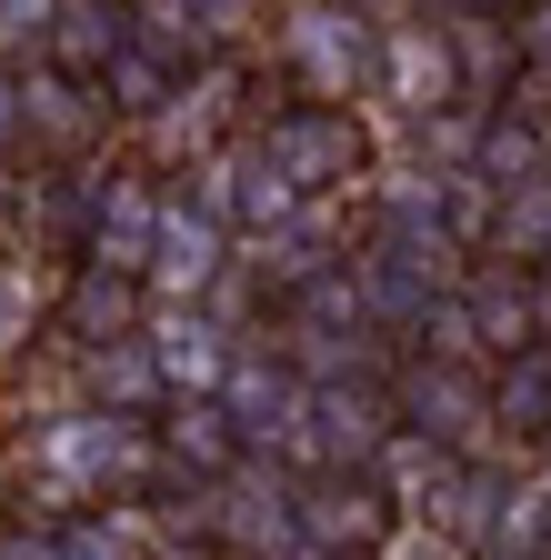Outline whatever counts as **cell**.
<instances>
[{
  "label": "cell",
  "instance_id": "obj_21",
  "mask_svg": "<svg viewBox=\"0 0 551 560\" xmlns=\"http://www.w3.org/2000/svg\"><path fill=\"white\" fill-rule=\"evenodd\" d=\"M0 560H60V530H0Z\"/></svg>",
  "mask_w": 551,
  "mask_h": 560
},
{
  "label": "cell",
  "instance_id": "obj_18",
  "mask_svg": "<svg viewBox=\"0 0 551 560\" xmlns=\"http://www.w3.org/2000/svg\"><path fill=\"white\" fill-rule=\"evenodd\" d=\"M492 420L502 431H551V340L512 350V361L492 371Z\"/></svg>",
  "mask_w": 551,
  "mask_h": 560
},
{
  "label": "cell",
  "instance_id": "obj_13",
  "mask_svg": "<svg viewBox=\"0 0 551 560\" xmlns=\"http://www.w3.org/2000/svg\"><path fill=\"white\" fill-rule=\"evenodd\" d=\"M130 50V11H101V0H60L50 11V60L41 70H60V81H111V60Z\"/></svg>",
  "mask_w": 551,
  "mask_h": 560
},
{
  "label": "cell",
  "instance_id": "obj_3",
  "mask_svg": "<svg viewBox=\"0 0 551 560\" xmlns=\"http://www.w3.org/2000/svg\"><path fill=\"white\" fill-rule=\"evenodd\" d=\"M371 70H381V91H391V110L401 120H451L471 91H461V50H451V31H441V11H381V31H371Z\"/></svg>",
  "mask_w": 551,
  "mask_h": 560
},
{
  "label": "cell",
  "instance_id": "obj_6",
  "mask_svg": "<svg viewBox=\"0 0 551 560\" xmlns=\"http://www.w3.org/2000/svg\"><path fill=\"white\" fill-rule=\"evenodd\" d=\"M401 511H391V490L371 480V470H331V480H301L291 490V540H311V550H331V560H381L401 530H391Z\"/></svg>",
  "mask_w": 551,
  "mask_h": 560
},
{
  "label": "cell",
  "instance_id": "obj_2",
  "mask_svg": "<svg viewBox=\"0 0 551 560\" xmlns=\"http://www.w3.org/2000/svg\"><path fill=\"white\" fill-rule=\"evenodd\" d=\"M251 151H261V171L282 180L291 200L331 210L341 190H352V180L371 171V130H361V110H331V101H291V110H271V120L251 130Z\"/></svg>",
  "mask_w": 551,
  "mask_h": 560
},
{
  "label": "cell",
  "instance_id": "obj_10",
  "mask_svg": "<svg viewBox=\"0 0 551 560\" xmlns=\"http://www.w3.org/2000/svg\"><path fill=\"white\" fill-rule=\"evenodd\" d=\"M141 340H151V371H161L171 400H221V381H231V361H241V340L221 330V311H161V301H151Z\"/></svg>",
  "mask_w": 551,
  "mask_h": 560
},
{
  "label": "cell",
  "instance_id": "obj_14",
  "mask_svg": "<svg viewBox=\"0 0 551 560\" xmlns=\"http://www.w3.org/2000/svg\"><path fill=\"white\" fill-rule=\"evenodd\" d=\"M461 301H471L481 350H502V361L541 340V280H531V270H471V280H461Z\"/></svg>",
  "mask_w": 551,
  "mask_h": 560
},
{
  "label": "cell",
  "instance_id": "obj_19",
  "mask_svg": "<svg viewBox=\"0 0 551 560\" xmlns=\"http://www.w3.org/2000/svg\"><path fill=\"white\" fill-rule=\"evenodd\" d=\"M171 91H181V81H171V70H161L141 40H130V50L111 60V81H101V110H111V120H141V130H151V120L171 110Z\"/></svg>",
  "mask_w": 551,
  "mask_h": 560
},
{
  "label": "cell",
  "instance_id": "obj_8",
  "mask_svg": "<svg viewBox=\"0 0 551 560\" xmlns=\"http://www.w3.org/2000/svg\"><path fill=\"white\" fill-rule=\"evenodd\" d=\"M231 270H241L231 260V231L200 221L191 200H161V250H151V280H141V291L161 311H211V291H221Z\"/></svg>",
  "mask_w": 551,
  "mask_h": 560
},
{
  "label": "cell",
  "instance_id": "obj_16",
  "mask_svg": "<svg viewBox=\"0 0 551 560\" xmlns=\"http://www.w3.org/2000/svg\"><path fill=\"white\" fill-rule=\"evenodd\" d=\"M221 120H231V70H200V81H181V91H171V110L151 120V151L200 171V161L221 151Z\"/></svg>",
  "mask_w": 551,
  "mask_h": 560
},
{
  "label": "cell",
  "instance_id": "obj_12",
  "mask_svg": "<svg viewBox=\"0 0 551 560\" xmlns=\"http://www.w3.org/2000/svg\"><path fill=\"white\" fill-rule=\"evenodd\" d=\"M141 320H151V291H141V280H120V270H91V260H81V280L60 291V330L81 340V361L141 340Z\"/></svg>",
  "mask_w": 551,
  "mask_h": 560
},
{
  "label": "cell",
  "instance_id": "obj_4",
  "mask_svg": "<svg viewBox=\"0 0 551 560\" xmlns=\"http://www.w3.org/2000/svg\"><path fill=\"white\" fill-rule=\"evenodd\" d=\"M391 410H401L411 441H432V451H451V460H481V441L502 431V420H492V381L461 371V361H401Z\"/></svg>",
  "mask_w": 551,
  "mask_h": 560
},
{
  "label": "cell",
  "instance_id": "obj_17",
  "mask_svg": "<svg viewBox=\"0 0 551 560\" xmlns=\"http://www.w3.org/2000/svg\"><path fill=\"white\" fill-rule=\"evenodd\" d=\"M161 530L141 501H111V511H81V521H60V560H151Z\"/></svg>",
  "mask_w": 551,
  "mask_h": 560
},
{
  "label": "cell",
  "instance_id": "obj_25",
  "mask_svg": "<svg viewBox=\"0 0 551 560\" xmlns=\"http://www.w3.org/2000/svg\"><path fill=\"white\" fill-rule=\"evenodd\" d=\"M282 560H331V550H311V540H291V550H282Z\"/></svg>",
  "mask_w": 551,
  "mask_h": 560
},
{
  "label": "cell",
  "instance_id": "obj_23",
  "mask_svg": "<svg viewBox=\"0 0 551 560\" xmlns=\"http://www.w3.org/2000/svg\"><path fill=\"white\" fill-rule=\"evenodd\" d=\"M512 50H521V60H541V70H551V11H531V21H521V31H512Z\"/></svg>",
  "mask_w": 551,
  "mask_h": 560
},
{
  "label": "cell",
  "instance_id": "obj_20",
  "mask_svg": "<svg viewBox=\"0 0 551 560\" xmlns=\"http://www.w3.org/2000/svg\"><path fill=\"white\" fill-rule=\"evenodd\" d=\"M41 320H50V280H41L31 260H0V361H11V350H31Z\"/></svg>",
  "mask_w": 551,
  "mask_h": 560
},
{
  "label": "cell",
  "instance_id": "obj_7",
  "mask_svg": "<svg viewBox=\"0 0 551 560\" xmlns=\"http://www.w3.org/2000/svg\"><path fill=\"white\" fill-rule=\"evenodd\" d=\"M221 410H231V441L241 460H271L301 441V410H311V381L282 361V350H241L231 381H221Z\"/></svg>",
  "mask_w": 551,
  "mask_h": 560
},
{
  "label": "cell",
  "instance_id": "obj_24",
  "mask_svg": "<svg viewBox=\"0 0 551 560\" xmlns=\"http://www.w3.org/2000/svg\"><path fill=\"white\" fill-rule=\"evenodd\" d=\"M0 140H21V70H0Z\"/></svg>",
  "mask_w": 551,
  "mask_h": 560
},
{
  "label": "cell",
  "instance_id": "obj_22",
  "mask_svg": "<svg viewBox=\"0 0 551 560\" xmlns=\"http://www.w3.org/2000/svg\"><path fill=\"white\" fill-rule=\"evenodd\" d=\"M381 560H461V550H451V540H432V530H401Z\"/></svg>",
  "mask_w": 551,
  "mask_h": 560
},
{
  "label": "cell",
  "instance_id": "obj_9",
  "mask_svg": "<svg viewBox=\"0 0 551 560\" xmlns=\"http://www.w3.org/2000/svg\"><path fill=\"white\" fill-rule=\"evenodd\" d=\"M371 11H282V60L311 81V101H331V110H352V81L371 70Z\"/></svg>",
  "mask_w": 551,
  "mask_h": 560
},
{
  "label": "cell",
  "instance_id": "obj_15",
  "mask_svg": "<svg viewBox=\"0 0 551 560\" xmlns=\"http://www.w3.org/2000/svg\"><path fill=\"white\" fill-rule=\"evenodd\" d=\"M101 120H111V110H101V91H91V81L21 70V140H41V151H81Z\"/></svg>",
  "mask_w": 551,
  "mask_h": 560
},
{
  "label": "cell",
  "instance_id": "obj_5",
  "mask_svg": "<svg viewBox=\"0 0 551 560\" xmlns=\"http://www.w3.org/2000/svg\"><path fill=\"white\" fill-rule=\"evenodd\" d=\"M391 431H401V410H391L381 381H331V390H311L301 441H291L282 460H301L311 480H331V470H371V460L391 451Z\"/></svg>",
  "mask_w": 551,
  "mask_h": 560
},
{
  "label": "cell",
  "instance_id": "obj_1",
  "mask_svg": "<svg viewBox=\"0 0 551 560\" xmlns=\"http://www.w3.org/2000/svg\"><path fill=\"white\" fill-rule=\"evenodd\" d=\"M141 470H161V441L141 431V420H111L101 400L50 410L31 431V480L50 490V501H130Z\"/></svg>",
  "mask_w": 551,
  "mask_h": 560
},
{
  "label": "cell",
  "instance_id": "obj_11",
  "mask_svg": "<svg viewBox=\"0 0 551 560\" xmlns=\"http://www.w3.org/2000/svg\"><path fill=\"white\" fill-rule=\"evenodd\" d=\"M151 250H161V190L111 171L91 190V270H120V280H151Z\"/></svg>",
  "mask_w": 551,
  "mask_h": 560
}]
</instances>
